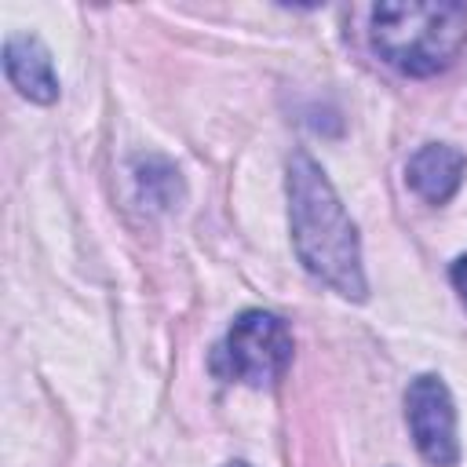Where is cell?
Here are the masks:
<instances>
[{
  "instance_id": "52a82bcc",
  "label": "cell",
  "mask_w": 467,
  "mask_h": 467,
  "mask_svg": "<svg viewBox=\"0 0 467 467\" xmlns=\"http://www.w3.org/2000/svg\"><path fill=\"white\" fill-rule=\"evenodd\" d=\"M452 285H456V292H460V299L467 303V255H460L456 263H452Z\"/></svg>"
},
{
  "instance_id": "ba28073f",
  "label": "cell",
  "mask_w": 467,
  "mask_h": 467,
  "mask_svg": "<svg viewBox=\"0 0 467 467\" xmlns=\"http://www.w3.org/2000/svg\"><path fill=\"white\" fill-rule=\"evenodd\" d=\"M226 467H248V463H226Z\"/></svg>"
},
{
  "instance_id": "5b68a950",
  "label": "cell",
  "mask_w": 467,
  "mask_h": 467,
  "mask_svg": "<svg viewBox=\"0 0 467 467\" xmlns=\"http://www.w3.org/2000/svg\"><path fill=\"white\" fill-rule=\"evenodd\" d=\"M463 171H467V157L456 150V146H445V142H427L420 146L409 164H405V182L416 197H423L427 204H445L460 182H463Z\"/></svg>"
},
{
  "instance_id": "7a4b0ae2",
  "label": "cell",
  "mask_w": 467,
  "mask_h": 467,
  "mask_svg": "<svg viewBox=\"0 0 467 467\" xmlns=\"http://www.w3.org/2000/svg\"><path fill=\"white\" fill-rule=\"evenodd\" d=\"M376 55L405 77H434L467 47V7L445 0H394L372 11Z\"/></svg>"
},
{
  "instance_id": "8992f818",
  "label": "cell",
  "mask_w": 467,
  "mask_h": 467,
  "mask_svg": "<svg viewBox=\"0 0 467 467\" xmlns=\"http://www.w3.org/2000/svg\"><path fill=\"white\" fill-rule=\"evenodd\" d=\"M4 73L18 95L29 102H55L58 77L51 69V55L36 36H7L4 44Z\"/></svg>"
},
{
  "instance_id": "3957f363",
  "label": "cell",
  "mask_w": 467,
  "mask_h": 467,
  "mask_svg": "<svg viewBox=\"0 0 467 467\" xmlns=\"http://www.w3.org/2000/svg\"><path fill=\"white\" fill-rule=\"evenodd\" d=\"M288 361H292V332L277 314L266 310H244L230 325L215 354V368L248 387L277 383Z\"/></svg>"
},
{
  "instance_id": "277c9868",
  "label": "cell",
  "mask_w": 467,
  "mask_h": 467,
  "mask_svg": "<svg viewBox=\"0 0 467 467\" xmlns=\"http://www.w3.org/2000/svg\"><path fill=\"white\" fill-rule=\"evenodd\" d=\"M405 420L420 456L434 467H452L460 460L456 445V409L452 394L438 376H416L405 390Z\"/></svg>"
},
{
  "instance_id": "6da1fadb",
  "label": "cell",
  "mask_w": 467,
  "mask_h": 467,
  "mask_svg": "<svg viewBox=\"0 0 467 467\" xmlns=\"http://www.w3.org/2000/svg\"><path fill=\"white\" fill-rule=\"evenodd\" d=\"M288 219L299 263L339 296L365 299L358 230L321 164L303 150L288 161Z\"/></svg>"
}]
</instances>
